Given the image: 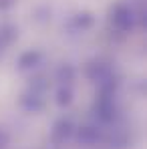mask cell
<instances>
[{
  "label": "cell",
  "mask_w": 147,
  "mask_h": 149,
  "mask_svg": "<svg viewBox=\"0 0 147 149\" xmlns=\"http://www.w3.org/2000/svg\"><path fill=\"white\" fill-rule=\"evenodd\" d=\"M4 143H6V135H4V133H0V149L4 147Z\"/></svg>",
  "instance_id": "9c48e42d"
},
{
  "label": "cell",
  "mask_w": 147,
  "mask_h": 149,
  "mask_svg": "<svg viewBox=\"0 0 147 149\" xmlns=\"http://www.w3.org/2000/svg\"><path fill=\"white\" fill-rule=\"evenodd\" d=\"M79 139L83 143H95V141H99V133L93 127H81L79 129Z\"/></svg>",
  "instance_id": "52a82bcc"
},
{
  "label": "cell",
  "mask_w": 147,
  "mask_h": 149,
  "mask_svg": "<svg viewBox=\"0 0 147 149\" xmlns=\"http://www.w3.org/2000/svg\"><path fill=\"white\" fill-rule=\"evenodd\" d=\"M16 36V28L12 24H2L0 26V52L4 50V47H8Z\"/></svg>",
  "instance_id": "277c9868"
},
{
  "label": "cell",
  "mask_w": 147,
  "mask_h": 149,
  "mask_svg": "<svg viewBox=\"0 0 147 149\" xmlns=\"http://www.w3.org/2000/svg\"><path fill=\"white\" fill-rule=\"evenodd\" d=\"M71 101H73V87L71 85H61L59 91H56V103L61 107H67V105H71Z\"/></svg>",
  "instance_id": "5b68a950"
},
{
  "label": "cell",
  "mask_w": 147,
  "mask_h": 149,
  "mask_svg": "<svg viewBox=\"0 0 147 149\" xmlns=\"http://www.w3.org/2000/svg\"><path fill=\"white\" fill-rule=\"evenodd\" d=\"M109 20H111V24L115 26L117 30L127 32V30H131V28L135 26L137 16L133 14V10H131L129 6H125V4H115V6L111 8V12H109Z\"/></svg>",
  "instance_id": "6da1fadb"
},
{
  "label": "cell",
  "mask_w": 147,
  "mask_h": 149,
  "mask_svg": "<svg viewBox=\"0 0 147 149\" xmlns=\"http://www.w3.org/2000/svg\"><path fill=\"white\" fill-rule=\"evenodd\" d=\"M75 24L79 26L81 30H85V28H89V26L93 24V16L89 12H81V14L75 16Z\"/></svg>",
  "instance_id": "ba28073f"
},
{
  "label": "cell",
  "mask_w": 147,
  "mask_h": 149,
  "mask_svg": "<svg viewBox=\"0 0 147 149\" xmlns=\"http://www.w3.org/2000/svg\"><path fill=\"white\" fill-rule=\"evenodd\" d=\"M75 127L73 123L69 121V119H63V121H59V123L54 125V131H52V139L56 141V143H63V141H67L71 135H73Z\"/></svg>",
  "instance_id": "7a4b0ae2"
},
{
  "label": "cell",
  "mask_w": 147,
  "mask_h": 149,
  "mask_svg": "<svg viewBox=\"0 0 147 149\" xmlns=\"http://www.w3.org/2000/svg\"><path fill=\"white\" fill-rule=\"evenodd\" d=\"M42 58V52L40 50H26L24 54H20L18 58V69L22 71H28V69H34Z\"/></svg>",
  "instance_id": "3957f363"
},
{
  "label": "cell",
  "mask_w": 147,
  "mask_h": 149,
  "mask_svg": "<svg viewBox=\"0 0 147 149\" xmlns=\"http://www.w3.org/2000/svg\"><path fill=\"white\" fill-rule=\"evenodd\" d=\"M56 79L61 81V85H71L75 79V69L71 65H63L59 69V73H56Z\"/></svg>",
  "instance_id": "8992f818"
}]
</instances>
